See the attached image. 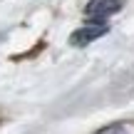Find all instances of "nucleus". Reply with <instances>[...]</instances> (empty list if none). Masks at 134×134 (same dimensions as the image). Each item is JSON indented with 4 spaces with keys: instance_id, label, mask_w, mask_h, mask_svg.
<instances>
[{
    "instance_id": "7ed1b4c3",
    "label": "nucleus",
    "mask_w": 134,
    "mask_h": 134,
    "mask_svg": "<svg viewBox=\"0 0 134 134\" xmlns=\"http://www.w3.org/2000/svg\"><path fill=\"white\" fill-rule=\"evenodd\" d=\"M97 134H127V127L124 124H109L104 129H99Z\"/></svg>"
},
{
    "instance_id": "f03ea898",
    "label": "nucleus",
    "mask_w": 134,
    "mask_h": 134,
    "mask_svg": "<svg viewBox=\"0 0 134 134\" xmlns=\"http://www.w3.org/2000/svg\"><path fill=\"white\" fill-rule=\"evenodd\" d=\"M107 32V25H87V27H80V30H75L72 32V37H70V42L75 45V47H82V45H90L92 40H97V37H102V35Z\"/></svg>"
},
{
    "instance_id": "f257e3e1",
    "label": "nucleus",
    "mask_w": 134,
    "mask_h": 134,
    "mask_svg": "<svg viewBox=\"0 0 134 134\" xmlns=\"http://www.w3.org/2000/svg\"><path fill=\"white\" fill-rule=\"evenodd\" d=\"M119 8H122V0H90L85 13L90 15L92 20H104V18H109L112 13H117Z\"/></svg>"
}]
</instances>
